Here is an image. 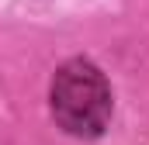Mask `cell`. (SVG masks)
<instances>
[{
    "mask_svg": "<svg viewBox=\"0 0 149 145\" xmlns=\"http://www.w3.org/2000/svg\"><path fill=\"white\" fill-rule=\"evenodd\" d=\"M52 114L63 131L97 138L111 121V86L94 62L73 59L52 79Z\"/></svg>",
    "mask_w": 149,
    "mask_h": 145,
    "instance_id": "6da1fadb",
    "label": "cell"
}]
</instances>
